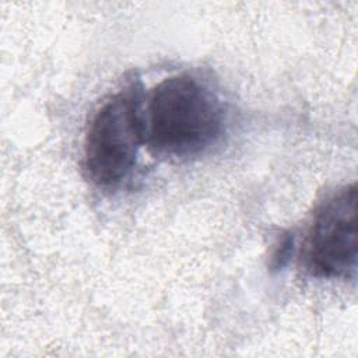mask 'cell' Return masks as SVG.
Instances as JSON below:
<instances>
[{"instance_id":"cell-1","label":"cell","mask_w":358,"mask_h":358,"mask_svg":"<svg viewBox=\"0 0 358 358\" xmlns=\"http://www.w3.org/2000/svg\"><path fill=\"white\" fill-rule=\"evenodd\" d=\"M145 143L164 157L187 158L220 138L224 109L217 94L200 78L182 73L159 81L144 110Z\"/></svg>"},{"instance_id":"cell-2","label":"cell","mask_w":358,"mask_h":358,"mask_svg":"<svg viewBox=\"0 0 358 358\" xmlns=\"http://www.w3.org/2000/svg\"><path fill=\"white\" fill-rule=\"evenodd\" d=\"M145 143L140 84L110 95L94 113L84 138V171L101 187L122 183L133 171Z\"/></svg>"},{"instance_id":"cell-3","label":"cell","mask_w":358,"mask_h":358,"mask_svg":"<svg viewBox=\"0 0 358 358\" xmlns=\"http://www.w3.org/2000/svg\"><path fill=\"white\" fill-rule=\"evenodd\" d=\"M355 183L326 197L315 210L302 246L305 270L317 278H348L357 268Z\"/></svg>"},{"instance_id":"cell-4","label":"cell","mask_w":358,"mask_h":358,"mask_svg":"<svg viewBox=\"0 0 358 358\" xmlns=\"http://www.w3.org/2000/svg\"><path fill=\"white\" fill-rule=\"evenodd\" d=\"M295 250V236L291 234H287L285 236L281 238L280 243L275 246L273 256H271V262H270V267L271 270H282L288 262L291 260L292 255Z\"/></svg>"}]
</instances>
